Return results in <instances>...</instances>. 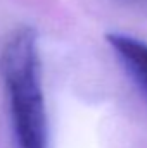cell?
<instances>
[{
  "mask_svg": "<svg viewBox=\"0 0 147 148\" xmlns=\"http://www.w3.org/2000/svg\"><path fill=\"white\" fill-rule=\"evenodd\" d=\"M0 74L9 95L16 148H49L35 29L19 28L9 36L0 53Z\"/></svg>",
  "mask_w": 147,
  "mask_h": 148,
  "instance_id": "1",
  "label": "cell"
},
{
  "mask_svg": "<svg viewBox=\"0 0 147 148\" xmlns=\"http://www.w3.org/2000/svg\"><path fill=\"white\" fill-rule=\"evenodd\" d=\"M106 38L126 74L147 98V43L119 33H111Z\"/></svg>",
  "mask_w": 147,
  "mask_h": 148,
  "instance_id": "2",
  "label": "cell"
}]
</instances>
